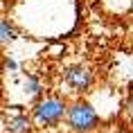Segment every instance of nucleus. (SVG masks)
Masks as SVG:
<instances>
[{"mask_svg": "<svg viewBox=\"0 0 133 133\" xmlns=\"http://www.w3.org/2000/svg\"><path fill=\"white\" fill-rule=\"evenodd\" d=\"M65 122H68L72 133H92L99 126V113L86 99H75L68 106Z\"/></svg>", "mask_w": 133, "mask_h": 133, "instance_id": "f257e3e1", "label": "nucleus"}, {"mask_svg": "<svg viewBox=\"0 0 133 133\" xmlns=\"http://www.w3.org/2000/svg\"><path fill=\"white\" fill-rule=\"evenodd\" d=\"M65 115H68V104H65L63 97H56V95L38 99L32 108V119L38 126H45V129L61 124Z\"/></svg>", "mask_w": 133, "mask_h": 133, "instance_id": "f03ea898", "label": "nucleus"}, {"mask_svg": "<svg viewBox=\"0 0 133 133\" xmlns=\"http://www.w3.org/2000/svg\"><path fill=\"white\" fill-rule=\"evenodd\" d=\"M63 81L75 92H86L92 86V72L86 65H72V68H68L63 72Z\"/></svg>", "mask_w": 133, "mask_h": 133, "instance_id": "7ed1b4c3", "label": "nucleus"}, {"mask_svg": "<svg viewBox=\"0 0 133 133\" xmlns=\"http://www.w3.org/2000/svg\"><path fill=\"white\" fill-rule=\"evenodd\" d=\"M32 115H25V113H16L14 117L7 122V133H32Z\"/></svg>", "mask_w": 133, "mask_h": 133, "instance_id": "20e7f679", "label": "nucleus"}, {"mask_svg": "<svg viewBox=\"0 0 133 133\" xmlns=\"http://www.w3.org/2000/svg\"><path fill=\"white\" fill-rule=\"evenodd\" d=\"M25 95L34 97L36 102L43 99V84H41V79L36 77V75H27L25 77Z\"/></svg>", "mask_w": 133, "mask_h": 133, "instance_id": "39448f33", "label": "nucleus"}, {"mask_svg": "<svg viewBox=\"0 0 133 133\" xmlns=\"http://www.w3.org/2000/svg\"><path fill=\"white\" fill-rule=\"evenodd\" d=\"M16 38H18V32H16L14 23H9L7 18H0V45H7Z\"/></svg>", "mask_w": 133, "mask_h": 133, "instance_id": "423d86ee", "label": "nucleus"}, {"mask_svg": "<svg viewBox=\"0 0 133 133\" xmlns=\"http://www.w3.org/2000/svg\"><path fill=\"white\" fill-rule=\"evenodd\" d=\"M124 108H126V115H129V119L133 122V97H131V99H129V102L124 104Z\"/></svg>", "mask_w": 133, "mask_h": 133, "instance_id": "0eeeda50", "label": "nucleus"}, {"mask_svg": "<svg viewBox=\"0 0 133 133\" xmlns=\"http://www.w3.org/2000/svg\"><path fill=\"white\" fill-rule=\"evenodd\" d=\"M7 68H9L11 72H16V68H18V65H16V61H11V59H9V61H7Z\"/></svg>", "mask_w": 133, "mask_h": 133, "instance_id": "6e6552de", "label": "nucleus"}, {"mask_svg": "<svg viewBox=\"0 0 133 133\" xmlns=\"http://www.w3.org/2000/svg\"><path fill=\"white\" fill-rule=\"evenodd\" d=\"M129 92H131V97H133V81L129 84Z\"/></svg>", "mask_w": 133, "mask_h": 133, "instance_id": "1a4fd4ad", "label": "nucleus"}, {"mask_svg": "<svg viewBox=\"0 0 133 133\" xmlns=\"http://www.w3.org/2000/svg\"><path fill=\"white\" fill-rule=\"evenodd\" d=\"M131 11H133V0H131Z\"/></svg>", "mask_w": 133, "mask_h": 133, "instance_id": "9d476101", "label": "nucleus"}, {"mask_svg": "<svg viewBox=\"0 0 133 133\" xmlns=\"http://www.w3.org/2000/svg\"><path fill=\"white\" fill-rule=\"evenodd\" d=\"M131 77H133V70H131Z\"/></svg>", "mask_w": 133, "mask_h": 133, "instance_id": "9b49d317", "label": "nucleus"}]
</instances>
